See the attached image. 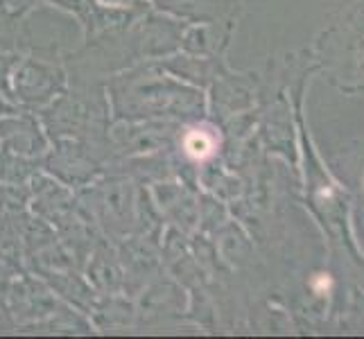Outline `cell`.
<instances>
[{"label":"cell","mask_w":364,"mask_h":339,"mask_svg":"<svg viewBox=\"0 0 364 339\" xmlns=\"http://www.w3.org/2000/svg\"><path fill=\"white\" fill-rule=\"evenodd\" d=\"M25 14L28 11L0 9V53H23L25 48H30V34L23 23Z\"/></svg>","instance_id":"obj_7"},{"label":"cell","mask_w":364,"mask_h":339,"mask_svg":"<svg viewBox=\"0 0 364 339\" xmlns=\"http://www.w3.org/2000/svg\"><path fill=\"white\" fill-rule=\"evenodd\" d=\"M107 93L111 109H114V118L122 122L154 118L181 120V116H195L188 109V102L195 93L181 86V80L177 82L174 77H168L156 61L111 77Z\"/></svg>","instance_id":"obj_1"},{"label":"cell","mask_w":364,"mask_h":339,"mask_svg":"<svg viewBox=\"0 0 364 339\" xmlns=\"http://www.w3.org/2000/svg\"><path fill=\"white\" fill-rule=\"evenodd\" d=\"M18 111H25V109H21L16 102H11L5 95H0V118L11 116V113H18Z\"/></svg>","instance_id":"obj_11"},{"label":"cell","mask_w":364,"mask_h":339,"mask_svg":"<svg viewBox=\"0 0 364 339\" xmlns=\"http://www.w3.org/2000/svg\"><path fill=\"white\" fill-rule=\"evenodd\" d=\"M220 147V136L213 124L195 122L177 131V149L191 163H206L215 156Z\"/></svg>","instance_id":"obj_6"},{"label":"cell","mask_w":364,"mask_h":339,"mask_svg":"<svg viewBox=\"0 0 364 339\" xmlns=\"http://www.w3.org/2000/svg\"><path fill=\"white\" fill-rule=\"evenodd\" d=\"M181 124H170V122H159L154 124L152 120H145V124H124L122 129L114 131V141L120 152L124 154H145L161 149L166 143L177 138Z\"/></svg>","instance_id":"obj_5"},{"label":"cell","mask_w":364,"mask_h":339,"mask_svg":"<svg viewBox=\"0 0 364 339\" xmlns=\"http://www.w3.org/2000/svg\"><path fill=\"white\" fill-rule=\"evenodd\" d=\"M100 5L107 7H122V9H136V11H147L149 0H95Z\"/></svg>","instance_id":"obj_10"},{"label":"cell","mask_w":364,"mask_h":339,"mask_svg":"<svg viewBox=\"0 0 364 339\" xmlns=\"http://www.w3.org/2000/svg\"><path fill=\"white\" fill-rule=\"evenodd\" d=\"M66 91V70L55 59L28 55L16 61L11 70L14 102L25 111L46 109L55 97Z\"/></svg>","instance_id":"obj_2"},{"label":"cell","mask_w":364,"mask_h":339,"mask_svg":"<svg viewBox=\"0 0 364 339\" xmlns=\"http://www.w3.org/2000/svg\"><path fill=\"white\" fill-rule=\"evenodd\" d=\"M312 290H315L317 294H326L331 290V279L326 274H319L315 281H312Z\"/></svg>","instance_id":"obj_12"},{"label":"cell","mask_w":364,"mask_h":339,"mask_svg":"<svg viewBox=\"0 0 364 339\" xmlns=\"http://www.w3.org/2000/svg\"><path fill=\"white\" fill-rule=\"evenodd\" d=\"M21 59V53H0V95L14 102V93H11V70H14L16 61Z\"/></svg>","instance_id":"obj_9"},{"label":"cell","mask_w":364,"mask_h":339,"mask_svg":"<svg viewBox=\"0 0 364 339\" xmlns=\"http://www.w3.org/2000/svg\"><path fill=\"white\" fill-rule=\"evenodd\" d=\"M0 149L34 158L48 149V138L30 111H18L0 118Z\"/></svg>","instance_id":"obj_4"},{"label":"cell","mask_w":364,"mask_h":339,"mask_svg":"<svg viewBox=\"0 0 364 339\" xmlns=\"http://www.w3.org/2000/svg\"><path fill=\"white\" fill-rule=\"evenodd\" d=\"M36 3L55 5L59 9L68 11L70 16L77 18V23L84 28L86 36L93 32V25L97 18V11H100V3H95V0H36Z\"/></svg>","instance_id":"obj_8"},{"label":"cell","mask_w":364,"mask_h":339,"mask_svg":"<svg viewBox=\"0 0 364 339\" xmlns=\"http://www.w3.org/2000/svg\"><path fill=\"white\" fill-rule=\"evenodd\" d=\"M91 149L93 147L89 141L61 138L57 149H53V154L48 156L46 168L68 185H82L100 172V158Z\"/></svg>","instance_id":"obj_3"}]
</instances>
